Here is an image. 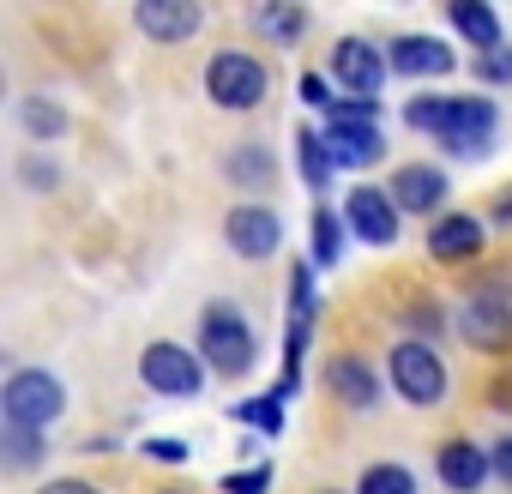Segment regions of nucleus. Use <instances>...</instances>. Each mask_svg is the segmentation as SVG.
<instances>
[{
    "label": "nucleus",
    "mask_w": 512,
    "mask_h": 494,
    "mask_svg": "<svg viewBox=\"0 0 512 494\" xmlns=\"http://www.w3.org/2000/svg\"><path fill=\"white\" fill-rule=\"evenodd\" d=\"M266 488H272V464H247L223 476V494H266Z\"/></svg>",
    "instance_id": "obj_26"
},
{
    "label": "nucleus",
    "mask_w": 512,
    "mask_h": 494,
    "mask_svg": "<svg viewBox=\"0 0 512 494\" xmlns=\"http://www.w3.org/2000/svg\"><path fill=\"white\" fill-rule=\"evenodd\" d=\"M458 332L476 350H512V308L500 296H470L458 314Z\"/></svg>",
    "instance_id": "obj_10"
},
{
    "label": "nucleus",
    "mask_w": 512,
    "mask_h": 494,
    "mask_svg": "<svg viewBox=\"0 0 512 494\" xmlns=\"http://www.w3.org/2000/svg\"><path fill=\"white\" fill-rule=\"evenodd\" d=\"M61 410H67V392L49 368H19L7 380V422L13 428H49Z\"/></svg>",
    "instance_id": "obj_4"
},
{
    "label": "nucleus",
    "mask_w": 512,
    "mask_h": 494,
    "mask_svg": "<svg viewBox=\"0 0 512 494\" xmlns=\"http://www.w3.org/2000/svg\"><path fill=\"white\" fill-rule=\"evenodd\" d=\"M452 25H458V37L476 43L482 55L500 49V19H494V7H482V0H452Z\"/></svg>",
    "instance_id": "obj_17"
},
{
    "label": "nucleus",
    "mask_w": 512,
    "mask_h": 494,
    "mask_svg": "<svg viewBox=\"0 0 512 494\" xmlns=\"http://www.w3.org/2000/svg\"><path fill=\"white\" fill-rule=\"evenodd\" d=\"M356 494H416V482H410V470H404V464H368Z\"/></svg>",
    "instance_id": "obj_23"
},
{
    "label": "nucleus",
    "mask_w": 512,
    "mask_h": 494,
    "mask_svg": "<svg viewBox=\"0 0 512 494\" xmlns=\"http://www.w3.org/2000/svg\"><path fill=\"white\" fill-rule=\"evenodd\" d=\"M494 217H500V223H512V187H506V199L494 205Z\"/></svg>",
    "instance_id": "obj_32"
},
{
    "label": "nucleus",
    "mask_w": 512,
    "mask_h": 494,
    "mask_svg": "<svg viewBox=\"0 0 512 494\" xmlns=\"http://www.w3.org/2000/svg\"><path fill=\"white\" fill-rule=\"evenodd\" d=\"M199 356H205V368L241 380L253 368V326H247V314L229 308V302H211L205 320H199Z\"/></svg>",
    "instance_id": "obj_2"
},
{
    "label": "nucleus",
    "mask_w": 512,
    "mask_h": 494,
    "mask_svg": "<svg viewBox=\"0 0 512 494\" xmlns=\"http://www.w3.org/2000/svg\"><path fill=\"white\" fill-rule=\"evenodd\" d=\"M332 79H338L356 103H374V91L386 85V55H380L374 43H362V37H344V43L332 49Z\"/></svg>",
    "instance_id": "obj_7"
},
{
    "label": "nucleus",
    "mask_w": 512,
    "mask_h": 494,
    "mask_svg": "<svg viewBox=\"0 0 512 494\" xmlns=\"http://www.w3.org/2000/svg\"><path fill=\"white\" fill-rule=\"evenodd\" d=\"M338 254H344V223L332 217V205H320L314 211V266H338Z\"/></svg>",
    "instance_id": "obj_22"
},
{
    "label": "nucleus",
    "mask_w": 512,
    "mask_h": 494,
    "mask_svg": "<svg viewBox=\"0 0 512 494\" xmlns=\"http://www.w3.org/2000/svg\"><path fill=\"white\" fill-rule=\"evenodd\" d=\"M494 476H500V482H512V434L494 446Z\"/></svg>",
    "instance_id": "obj_30"
},
{
    "label": "nucleus",
    "mask_w": 512,
    "mask_h": 494,
    "mask_svg": "<svg viewBox=\"0 0 512 494\" xmlns=\"http://www.w3.org/2000/svg\"><path fill=\"white\" fill-rule=\"evenodd\" d=\"M326 494H332V488H326Z\"/></svg>",
    "instance_id": "obj_35"
},
{
    "label": "nucleus",
    "mask_w": 512,
    "mask_h": 494,
    "mask_svg": "<svg viewBox=\"0 0 512 494\" xmlns=\"http://www.w3.org/2000/svg\"><path fill=\"white\" fill-rule=\"evenodd\" d=\"M404 121H410L416 133H434L446 151H464V157H470V151L488 145L500 109H494L488 97H416V103L404 109Z\"/></svg>",
    "instance_id": "obj_1"
},
{
    "label": "nucleus",
    "mask_w": 512,
    "mask_h": 494,
    "mask_svg": "<svg viewBox=\"0 0 512 494\" xmlns=\"http://www.w3.org/2000/svg\"><path fill=\"white\" fill-rule=\"evenodd\" d=\"M145 452H151V458H163V464H181V458H187V446H181V440H145Z\"/></svg>",
    "instance_id": "obj_29"
},
{
    "label": "nucleus",
    "mask_w": 512,
    "mask_h": 494,
    "mask_svg": "<svg viewBox=\"0 0 512 494\" xmlns=\"http://www.w3.org/2000/svg\"><path fill=\"white\" fill-rule=\"evenodd\" d=\"M25 127H31L37 139H55V133L67 127V115H61L55 103H43V97H31V103H25Z\"/></svg>",
    "instance_id": "obj_25"
},
{
    "label": "nucleus",
    "mask_w": 512,
    "mask_h": 494,
    "mask_svg": "<svg viewBox=\"0 0 512 494\" xmlns=\"http://www.w3.org/2000/svg\"><path fill=\"white\" fill-rule=\"evenodd\" d=\"M428 254H434V260H470V254H482V223L464 217V211L428 223Z\"/></svg>",
    "instance_id": "obj_16"
},
{
    "label": "nucleus",
    "mask_w": 512,
    "mask_h": 494,
    "mask_svg": "<svg viewBox=\"0 0 512 494\" xmlns=\"http://www.w3.org/2000/svg\"><path fill=\"white\" fill-rule=\"evenodd\" d=\"M386 61H392L398 73H410V79H428V73L440 79V73H452V67H458V61H452V49H446L440 37H398Z\"/></svg>",
    "instance_id": "obj_15"
},
{
    "label": "nucleus",
    "mask_w": 512,
    "mask_h": 494,
    "mask_svg": "<svg viewBox=\"0 0 512 494\" xmlns=\"http://www.w3.org/2000/svg\"><path fill=\"white\" fill-rule=\"evenodd\" d=\"M229 175H235V181H253V187H266V181H272V157H266L260 145H247V151L229 157Z\"/></svg>",
    "instance_id": "obj_24"
},
{
    "label": "nucleus",
    "mask_w": 512,
    "mask_h": 494,
    "mask_svg": "<svg viewBox=\"0 0 512 494\" xmlns=\"http://www.w3.org/2000/svg\"><path fill=\"white\" fill-rule=\"evenodd\" d=\"M488 476H494V452H482L476 440H446L440 446V482L452 494H476Z\"/></svg>",
    "instance_id": "obj_12"
},
{
    "label": "nucleus",
    "mask_w": 512,
    "mask_h": 494,
    "mask_svg": "<svg viewBox=\"0 0 512 494\" xmlns=\"http://www.w3.org/2000/svg\"><path fill=\"white\" fill-rule=\"evenodd\" d=\"M205 97L217 109H260L266 103V67L253 55H241V49H223L205 67Z\"/></svg>",
    "instance_id": "obj_3"
},
{
    "label": "nucleus",
    "mask_w": 512,
    "mask_h": 494,
    "mask_svg": "<svg viewBox=\"0 0 512 494\" xmlns=\"http://www.w3.org/2000/svg\"><path fill=\"white\" fill-rule=\"evenodd\" d=\"M296 151H302V175H308V187L320 193V187H326V169H332V151H326V133H314V127H302V133H296Z\"/></svg>",
    "instance_id": "obj_21"
},
{
    "label": "nucleus",
    "mask_w": 512,
    "mask_h": 494,
    "mask_svg": "<svg viewBox=\"0 0 512 494\" xmlns=\"http://www.w3.org/2000/svg\"><path fill=\"white\" fill-rule=\"evenodd\" d=\"M392 386L410 404H440L446 398V362L434 356V344H422V338L392 344Z\"/></svg>",
    "instance_id": "obj_6"
},
{
    "label": "nucleus",
    "mask_w": 512,
    "mask_h": 494,
    "mask_svg": "<svg viewBox=\"0 0 512 494\" xmlns=\"http://www.w3.org/2000/svg\"><path fill=\"white\" fill-rule=\"evenodd\" d=\"M344 223H350L368 247H392V241H398V205H392L386 187H350Z\"/></svg>",
    "instance_id": "obj_8"
},
{
    "label": "nucleus",
    "mask_w": 512,
    "mask_h": 494,
    "mask_svg": "<svg viewBox=\"0 0 512 494\" xmlns=\"http://www.w3.org/2000/svg\"><path fill=\"white\" fill-rule=\"evenodd\" d=\"M253 25H260L266 37H278V43H296L308 31V13L302 7H253Z\"/></svg>",
    "instance_id": "obj_20"
},
{
    "label": "nucleus",
    "mask_w": 512,
    "mask_h": 494,
    "mask_svg": "<svg viewBox=\"0 0 512 494\" xmlns=\"http://www.w3.org/2000/svg\"><path fill=\"white\" fill-rule=\"evenodd\" d=\"M494 404H506V410H512V380H500V392H494Z\"/></svg>",
    "instance_id": "obj_33"
},
{
    "label": "nucleus",
    "mask_w": 512,
    "mask_h": 494,
    "mask_svg": "<svg viewBox=\"0 0 512 494\" xmlns=\"http://www.w3.org/2000/svg\"><path fill=\"white\" fill-rule=\"evenodd\" d=\"M223 235H229V247H235L241 260H272L278 241H284V223H278L266 205H235V211L223 217Z\"/></svg>",
    "instance_id": "obj_9"
},
{
    "label": "nucleus",
    "mask_w": 512,
    "mask_h": 494,
    "mask_svg": "<svg viewBox=\"0 0 512 494\" xmlns=\"http://www.w3.org/2000/svg\"><path fill=\"white\" fill-rule=\"evenodd\" d=\"M43 494H97V488H91V482H49Z\"/></svg>",
    "instance_id": "obj_31"
},
{
    "label": "nucleus",
    "mask_w": 512,
    "mask_h": 494,
    "mask_svg": "<svg viewBox=\"0 0 512 494\" xmlns=\"http://www.w3.org/2000/svg\"><path fill=\"white\" fill-rule=\"evenodd\" d=\"M332 386H338V398H344V404H356V410H368V404L380 398L374 368H368L362 356H338V362H332Z\"/></svg>",
    "instance_id": "obj_18"
},
{
    "label": "nucleus",
    "mask_w": 512,
    "mask_h": 494,
    "mask_svg": "<svg viewBox=\"0 0 512 494\" xmlns=\"http://www.w3.org/2000/svg\"><path fill=\"white\" fill-rule=\"evenodd\" d=\"M133 25L145 37H157V43H181V37H193L205 25V13L193 7V0H145V7L133 13Z\"/></svg>",
    "instance_id": "obj_13"
},
{
    "label": "nucleus",
    "mask_w": 512,
    "mask_h": 494,
    "mask_svg": "<svg viewBox=\"0 0 512 494\" xmlns=\"http://www.w3.org/2000/svg\"><path fill=\"white\" fill-rule=\"evenodd\" d=\"M392 205L398 211H422V217H434V205L446 199V175L434 169V163H404L398 175H392Z\"/></svg>",
    "instance_id": "obj_14"
},
{
    "label": "nucleus",
    "mask_w": 512,
    "mask_h": 494,
    "mask_svg": "<svg viewBox=\"0 0 512 494\" xmlns=\"http://www.w3.org/2000/svg\"><path fill=\"white\" fill-rule=\"evenodd\" d=\"M302 97H308L314 109H338V97L326 91V79H320V73H308V79H302Z\"/></svg>",
    "instance_id": "obj_28"
},
{
    "label": "nucleus",
    "mask_w": 512,
    "mask_h": 494,
    "mask_svg": "<svg viewBox=\"0 0 512 494\" xmlns=\"http://www.w3.org/2000/svg\"><path fill=\"white\" fill-rule=\"evenodd\" d=\"M229 416L247 422V428H260V434H284V398H235Z\"/></svg>",
    "instance_id": "obj_19"
},
{
    "label": "nucleus",
    "mask_w": 512,
    "mask_h": 494,
    "mask_svg": "<svg viewBox=\"0 0 512 494\" xmlns=\"http://www.w3.org/2000/svg\"><path fill=\"white\" fill-rule=\"evenodd\" d=\"M139 380L163 398H199L205 392V356H193L181 344H151L139 356Z\"/></svg>",
    "instance_id": "obj_5"
},
{
    "label": "nucleus",
    "mask_w": 512,
    "mask_h": 494,
    "mask_svg": "<svg viewBox=\"0 0 512 494\" xmlns=\"http://www.w3.org/2000/svg\"><path fill=\"white\" fill-rule=\"evenodd\" d=\"M476 73H482L488 85H500V79H512V55H506V49H494V55H482V61H476Z\"/></svg>",
    "instance_id": "obj_27"
},
{
    "label": "nucleus",
    "mask_w": 512,
    "mask_h": 494,
    "mask_svg": "<svg viewBox=\"0 0 512 494\" xmlns=\"http://www.w3.org/2000/svg\"><path fill=\"white\" fill-rule=\"evenodd\" d=\"M326 151L338 169H368L386 157V139L374 121H326Z\"/></svg>",
    "instance_id": "obj_11"
},
{
    "label": "nucleus",
    "mask_w": 512,
    "mask_h": 494,
    "mask_svg": "<svg viewBox=\"0 0 512 494\" xmlns=\"http://www.w3.org/2000/svg\"><path fill=\"white\" fill-rule=\"evenodd\" d=\"M163 494H187V488H163Z\"/></svg>",
    "instance_id": "obj_34"
}]
</instances>
